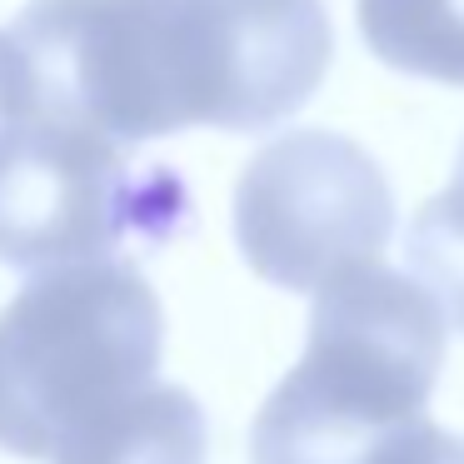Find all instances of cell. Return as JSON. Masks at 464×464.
Returning a JSON list of instances; mask_svg holds the SVG:
<instances>
[{"instance_id": "1", "label": "cell", "mask_w": 464, "mask_h": 464, "mask_svg": "<svg viewBox=\"0 0 464 464\" xmlns=\"http://www.w3.org/2000/svg\"><path fill=\"white\" fill-rule=\"evenodd\" d=\"M35 105L145 145L290 121L334 55L324 0H31L11 25Z\"/></svg>"}, {"instance_id": "2", "label": "cell", "mask_w": 464, "mask_h": 464, "mask_svg": "<svg viewBox=\"0 0 464 464\" xmlns=\"http://www.w3.org/2000/svg\"><path fill=\"white\" fill-rule=\"evenodd\" d=\"M444 364V314L414 275L374 265L314 290L304 360L275 384L250 430V464H370L424 414Z\"/></svg>"}, {"instance_id": "3", "label": "cell", "mask_w": 464, "mask_h": 464, "mask_svg": "<svg viewBox=\"0 0 464 464\" xmlns=\"http://www.w3.org/2000/svg\"><path fill=\"white\" fill-rule=\"evenodd\" d=\"M165 310L130 260L35 270L0 310V450L45 459L155 380Z\"/></svg>"}, {"instance_id": "4", "label": "cell", "mask_w": 464, "mask_h": 464, "mask_svg": "<svg viewBox=\"0 0 464 464\" xmlns=\"http://www.w3.org/2000/svg\"><path fill=\"white\" fill-rule=\"evenodd\" d=\"M190 225V195L170 165H140L130 145L31 105L0 150V265L55 270L155 250Z\"/></svg>"}, {"instance_id": "5", "label": "cell", "mask_w": 464, "mask_h": 464, "mask_svg": "<svg viewBox=\"0 0 464 464\" xmlns=\"http://www.w3.org/2000/svg\"><path fill=\"white\" fill-rule=\"evenodd\" d=\"M394 235V195L364 145L295 130L255 150L235 185V240L260 280L314 295L354 265H374Z\"/></svg>"}, {"instance_id": "6", "label": "cell", "mask_w": 464, "mask_h": 464, "mask_svg": "<svg viewBox=\"0 0 464 464\" xmlns=\"http://www.w3.org/2000/svg\"><path fill=\"white\" fill-rule=\"evenodd\" d=\"M51 464H205V410L180 384H145L51 454Z\"/></svg>"}, {"instance_id": "7", "label": "cell", "mask_w": 464, "mask_h": 464, "mask_svg": "<svg viewBox=\"0 0 464 464\" xmlns=\"http://www.w3.org/2000/svg\"><path fill=\"white\" fill-rule=\"evenodd\" d=\"M354 11L384 65L464 91V0H354Z\"/></svg>"}, {"instance_id": "8", "label": "cell", "mask_w": 464, "mask_h": 464, "mask_svg": "<svg viewBox=\"0 0 464 464\" xmlns=\"http://www.w3.org/2000/svg\"><path fill=\"white\" fill-rule=\"evenodd\" d=\"M404 255H410L414 280L440 304L444 324L464 334V145L450 185L420 205L410 235H404Z\"/></svg>"}, {"instance_id": "9", "label": "cell", "mask_w": 464, "mask_h": 464, "mask_svg": "<svg viewBox=\"0 0 464 464\" xmlns=\"http://www.w3.org/2000/svg\"><path fill=\"white\" fill-rule=\"evenodd\" d=\"M370 464H464V440L414 414L370 454Z\"/></svg>"}, {"instance_id": "10", "label": "cell", "mask_w": 464, "mask_h": 464, "mask_svg": "<svg viewBox=\"0 0 464 464\" xmlns=\"http://www.w3.org/2000/svg\"><path fill=\"white\" fill-rule=\"evenodd\" d=\"M35 91H31V71H25L21 45L11 41V31H0V150L21 130V121L31 115Z\"/></svg>"}]
</instances>
